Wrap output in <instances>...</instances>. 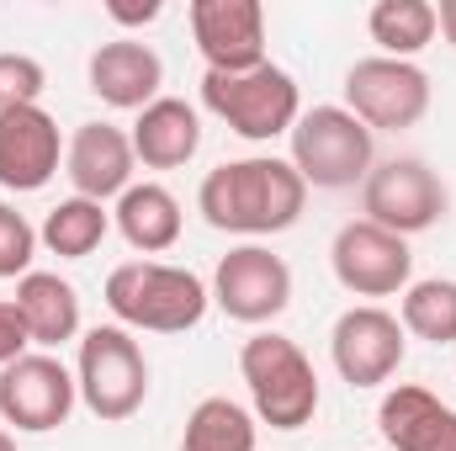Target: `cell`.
Here are the masks:
<instances>
[{
    "instance_id": "14",
    "label": "cell",
    "mask_w": 456,
    "mask_h": 451,
    "mask_svg": "<svg viewBox=\"0 0 456 451\" xmlns=\"http://www.w3.org/2000/svg\"><path fill=\"white\" fill-rule=\"evenodd\" d=\"M64 138L43 107L0 112V186L5 192H43L59 176Z\"/></svg>"
},
{
    "instance_id": "24",
    "label": "cell",
    "mask_w": 456,
    "mask_h": 451,
    "mask_svg": "<svg viewBox=\"0 0 456 451\" xmlns=\"http://www.w3.org/2000/svg\"><path fill=\"white\" fill-rule=\"evenodd\" d=\"M403 335L430 340V345H456V282L430 276L403 287Z\"/></svg>"
},
{
    "instance_id": "18",
    "label": "cell",
    "mask_w": 456,
    "mask_h": 451,
    "mask_svg": "<svg viewBox=\"0 0 456 451\" xmlns=\"http://www.w3.org/2000/svg\"><path fill=\"white\" fill-rule=\"evenodd\" d=\"M127 138L149 170H175L202 149V122H197V107H186L181 96H159L138 112Z\"/></svg>"
},
{
    "instance_id": "6",
    "label": "cell",
    "mask_w": 456,
    "mask_h": 451,
    "mask_svg": "<svg viewBox=\"0 0 456 451\" xmlns=\"http://www.w3.org/2000/svg\"><path fill=\"white\" fill-rule=\"evenodd\" d=\"M371 160H377L371 127L345 107H314L292 122V170L308 186L345 192L371 176Z\"/></svg>"
},
{
    "instance_id": "8",
    "label": "cell",
    "mask_w": 456,
    "mask_h": 451,
    "mask_svg": "<svg viewBox=\"0 0 456 451\" xmlns=\"http://www.w3.org/2000/svg\"><path fill=\"white\" fill-rule=\"evenodd\" d=\"M345 112L361 117L371 133H398L430 112V75L414 59H355L345 75Z\"/></svg>"
},
{
    "instance_id": "11",
    "label": "cell",
    "mask_w": 456,
    "mask_h": 451,
    "mask_svg": "<svg viewBox=\"0 0 456 451\" xmlns=\"http://www.w3.org/2000/svg\"><path fill=\"white\" fill-rule=\"evenodd\" d=\"M330 266H335L345 292H355V298H393L414 276V250H409V239L355 218V224H345L335 234Z\"/></svg>"
},
{
    "instance_id": "20",
    "label": "cell",
    "mask_w": 456,
    "mask_h": 451,
    "mask_svg": "<svg viewBox=\"0 0 456 451\" xmlns=\"http://www.w3.org/2000/svg\"><path fill=\"white\" fill-rule=\"evenodd\" d=\"M117 228H122V239L133 244V250H143V255H159V250H170L175 239H181V202H175V192H165L159 181H143V186H127L122 197H117Z\"/></svg>"
},
{
    "instance_id": "17",
    "label": "cell",
    "mask_w": 456,
    "mask_h": 451,
    "mask_svg": "<svg viewBox=\"0 0 456 451\" xmlns=\"http://www.w3.org/2000/svg\"><path fill=\"white\" fill-rule=\"evenodd\" d=\"M377 425L393 451H456V409L419 382H398L382 398Z\"/></svg>"
},
{
    "instance_id": "7",
    "label": "cell",
    "mask_w": 456,
    "mask_h": 451,
    "mask_svg": "<svg viewBox=\"0 0 456 451\" xmlns=\"http://www.w3.org/2000/svg\"><path fill=\"white\" fill-rule=\"evenodd\" d=\"M361 208H366V224L409 239V234H425L441 224L452 197H446V181L425 160H387V165H371Z\"/></svg>"
},
{
    "instance_id": "21",
    "label": "cell",
    "mask_w": 456,
    "mask_h": 451,
    "mask_svg": "<svg viewBox=\"0 0 456 451\" xmlns=\"http://www.w3.org/2000/svg\"><path fill=\"white\" fill-rule=\"evenodd\" d=\"M371 43H382V59H414L436 37V5L430 0H377L366 16Z\"/></svg>"
},
{
    "instance_id": "29",
    "label": "cell",
    "mask_w": 456,
    "mask_h": 451,
    "mask_svg": "<svg viewBox=\"0 0 456 451\" xmlns=\"http://www.w3.org/2000/svg\"><path fill=\"white\" fill-rule=\"evenodd\" d=\"M436 27L446 32V43L456 48V0H441V5H436Z\"/></svg>"
},
{
    "instance_id": "13",
    "label": "cell",
    "mask_w": 456,
    "mask_h": 451,
    "mask_svg": "<svg viewBox=\"0 0 456 451\" xmlns=\"http://www.w3.org/2000/svg\"><path fill=\"white\" fill-rule=\"evenodd\" d=\"M191 37L208 70L244 75L265 64V5L260 0H191Z\"/></svg>"
},
{
    "instance_id": "2",
    "label": "cell",
    "mask_w": 456,
    "mask_h": 451,
    "mask_svg": "<svg viewBox=\"0 0 456 451\" xmlns=\"http://www.w3.org/2000/svg\"><path fill=\"white\" fill-rule=\"evenodd\" d=\"M213 292L197 271L186 266H159V260H127L107 276V308L127 330L149 335H186L202 324Z\"/></svg>"
},
{
    "instance_id": "22",
    "label": "cell",
    "mask_w": 456,
    "mask_h": 451,
    "mask_svg": "<svg viewBox=\"0 0 456 451\" xmlns=\"http://www.w3.org/2000/svg\"><path fill=\"white\" fill-rule=\"evenodd\" d=\"M107 228H112V213L102 208V202H91V197H64L48 218H43V244L59 255V260H86L102 239H107Z\"/></svg>"
},
{
    "instance_id": "15",
    "label": "cell",
    "mask_w": 456,
    "mask_h": 451,
    "mask_svg": "<svg viewBox=\"0 0 456 451\" xmlns=\"http://www.w3.org/2000/svg\"><path fill=\"white\" fill-rule=\"evenodd\" d=\"M133 138L112 127V122H80L69 149H64V176L75 186V197H91V202H107L122 197L133 186Z\"/></svg>"
},
{
    "instance_id": "9",
    "label": "cell",
    "mask_w": 456,
    "mask_h": 451,
    "mask_svg": "<svg viewBox=\"0 0 456 451\" xmlns=\"http://www.w3.org/2000/svg\"><path fill=\"white\" fill-rule=\"evenodd\" d=\"M75 398H80V388H75V377L59 356L27 350L21 361L0 366V420L27 430V436L59 430L69 420Z\"/></svg>"
},
{
    "instance_id": "30",
    "label": "cell",
    "mask_w": 456,
    "mask_h": 451,
    "mask_svg": "<svg viewBox=\"0 0 456 451\" xmlns=\"http://www.w3.org/2000/svg\"><path fill=\"white\" fill-rule=\"evenodd\" d=\"M0 451H16V441H11V430H0Z\"/></svg>"
},
{
    "instance_id": "19",
    "label": "cell",
    "mask_w": 456,
    "mask_h": 451,
    "mask_svg": "<svg viewBox=\"0 0 456 451\" xmlns=\"http://www.w3.org/2000/svg\"><path fill=\"white\" fill-rule=\"evenodd\" d=\"M11 303H16V314H21L32 345H48L53 350V345L80 335V292L59 271H27L16 282V298Z\"/></svg>"
},
{
    "instance_id": "1",
    "label": "cell",
    "mask_w": 456,
    "mask_h": 451,
    "mask_svg": "<svg viewBox=\"0 0 456 451\" xmlns=\"http://www.w3.org/2000/svg\"><path fill=\"white\" fill-rule=\"evenodd\" d=\"M308 181L292 170V160L276 154H249L208 170L197 208L202 218L224 234H281L303 218Z\"/></svg>"
},
{
    "instance_id": "23",
    "label": "cell",
    "mask_w": 456,
    "mask_h": 451,
    "mask_svg": "<svg viewBox=\"0 0 456 451\" xmlns=\"http://www.w3.org/2000/svg\"><path fill=\"white\" fill-rule=\"evenodd\" d=\"M181 451H255V420L233 398H202L186 414Z\"/></svg>"
},
{
    "instance_id": "25",
    "label": "cell",
    "mask_w": 456,
    "mask_h": 451,
    "mask_svg": "<svg viewBox=\"0 0 456 451\" xmlns=\"http://www.w3.org/2000/svg\"><path fill=\"white\" fill-rule=\"evenodd\" d=\"M48 75L32 53H0V112H16V107H37Z\"/></svg>"
},
{
    "instance_id": "3",
    "label": "cell",
    "mask_w": 456,
    "mask_h": 451,
    "mask_svg": "<svg viewBox=\"0 0 456 451\" xmlns=\"http://www.w3.org/2000/svg\"><path fill=\"white\" fill-rule=\"evenodd\" d=\"M239 372L249 382L255 414L271 430H303L319 414V372L297 350V340L276 335V330L249 335L244 350H239Z\"/></svg>"
},
{
    "instance_id": "12",
    "label": "cell",
    "mask_w": 456,
    "mask_h": 451,
    "mask_svg": "<svg viewBox=\"0 0 456 451\" xmlns=\"http://www.w3.org/2000/svg\"><path fill=\"white\" fill-rule=\"evenodd\" d=\"M403 350H409L403 324H398L387 308H377V303L345 308L340 319H335V335H330L335 372H340L350 388H377V382H387V377L403 366Z\"/></svg>"
},
{
    "instance_id": "26",
    "label": "cell",
    "mask_w": 456,
    "mask_h": 451,
    "mask_svg": "<svg viewBox=\"0 0 456 451\" xmlns=\"http://www.w3.org/2000/svg\"><path fill=\"white\" fill-rule=\"evenodd\" d=\"M32 255H37V228L27 224L11 202H0V282L5 276H27L32 271Z\"/></svg>"
},
{
    "instance_id": "4",
    "label": "cell",
    "mask_w": 456,
    "mask_h": 451,
    "mask_svg": "<svg viewBox=\"0 0 456 451\" xmlns=\"http://www.w3.org/2000/svg\"><path fill=\"white\" fill-rule=\"evenodd\" d=\"M202 107L213 117H224L228 127L249 144H265L276 133H292V122L303 117L297 102V80L281 70V64H260V70H244V75H218L208 70L202 75Z\"/></svg>"
},
{
    "instance_id": "28",
    "label": "cell",
    "mask_w": 456,
    "mask_h": 451,
    "mask_svg": "<svg viewBox=\"0 0 456 451\" xmlns=\"http://www.w3.org/2000/svg\"><path fill=\"white\" fill-rule=\"evenodd\" d=\"M112 21H154L159 16V0H143V5H107Z\"/></svg>"
},
{
    "instance_id": "5",
    "label": "cell",
    "mask_w": 456,
    "mask_h": 451,
    "mask_svg": "<svg viewBox=\"0 0 456 451\" xmlns=\"http://www.w3.org/2000/svg\"><path fill=\"white\" fill-rule=\"evenodd\" d=\"M75 388L86 398V409L107 425H122L143 409L149 398V361L138 350V340L122 324H96L80 340V361H75Z\"/></svg>"
},
{
    "instance_id": "10",
    "label": "cell",
    "mask_w": 456,
    "mask_h": 451,
    "mask_svg": "<svg viewBox=\"0 0 456 451\" xmlns=\"http://www.w3.org/2000/svg\"><path fill=\"white\" fill-rule=\"evenodd\" d=\"M213 303L239 324H271L292 303V271L265 244H239L213 271Z\"/></svg>"
},
{
    "instance_id": "16",
    "label": "cell",
    "mask_w": 456,
    "mask_h": 451,
    "mask_svg": "<svg viewBox=\"0 0 456 451\" xmlns=\"http://www.w3.org/2000/svg\"><path fill=\"white\" fill-rule=\"evenodd\" d=\"M159 86H165V64L149 43L117 37L91 53V91L117 112H143L149 102H159Z\"/></svg>"
},
{
    "instance_id": "27",
    "label": "cell",
    "mask_w": 456,
    "mask_h": 451,
    "mask_svg": "<svg viewBox=\"0 0 456 451\" xmlns=\"http://www.w3.org/2000/svg\"><path fill=\"white\" fill-rule=\"evenodd\" d=\"M27 324H21V314H16V303H0V366H11V361H21L27 356Z\"/></svg>"
}]
</instances>
